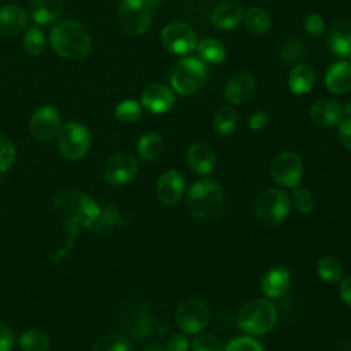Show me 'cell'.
I'll list each match as a JSON object with an SVG mask.
<instances>
[{
    "instance_id": "1",
    "label": "cell",
    "mask_w": 351,
    "mask_h": 351,
    "mask_svg": "<svg viewBox=\"0 0 351 351\" xmlns=\"http://www.w3.org/2000/svg\"><path fill=\"white\" fill-rule=\"evenodd\" d=\"M186 208L189 214L203 222H213L221 218L225 208L222 188L213 180H197L186 193Z\"/></svg>"
},
{
    "instance_id": "2",
    "label": "cell",
    "mask_w": 351,
    "mask_h": 351,
    "mask_svg": "<svg viewBox=\"0 0 351 351\" xmlns=\"http://www.w3.org/2000/svg\"><path fill=\"white\" fill-rule=\"evenodd\" d=\"M49 41L59 56L70 60L84 59L92 45L89 30L82 23L70 19L60 21L52 27Z\"/></svg>"
},
{
    "instance_id": "3",
    "label": "cell",
    "mask_w": 351,
    "mask_h": 351,
    "mask_svg": "<svg viewBox=\"0 0 351 351\" xmlns=\"http://www.w3.org/2000/svg\"><path fill=\"white\" fill-rule=\"evenodd\" d=\"M278 318L277 308L269 299H254L244 303L236 317L239 328L254 336H261L273 329Z\"/></svg>"
},
{
    "instance_id": "4",
    "label": "cell",
    "mask_w": 351,
    "mask_h": 351,
    "mask_svg": "<svg viewBox=\"0 0 351 351\" xmlns=\"http://www.w3.org/2000/svg\"><path fill=\"white\" fill-rule=\"evenodd\" d=\"M207 78L206 63L199 58L184 56L178 59L169 74L171 88L184 96L199 92Z\"/></svg>"
},
{
    "instance_id": "5",
    "label": "cell",
    "mask_w": 351,
    "mask_h": 351,
    "mask_svg": "<svg viewBox=\"0 0 351 351\" xmlns=\"http://www.w3.org/2000/svg\"><path fill=\"white\" fill-rule=\"evenodd\" d=\"M289 208V195L281 188L271 186L258 195L254 206V214L261 225L273 228L287 218Z\"/></svg>"
},
{
    "instance_id": "6",
    "label": "cell",
    "mask_w": 351,
    "mask_h": 351,
    "mask_svg": "<svg viewBox=\"0 0 351 351\" xmlns=\"http://www.w3.org/2000/svg\"><path fill=\"white\" fill-rule=\"evenodd\" d=\"M163 0H121L118 21L121 27L130 36L143 34L151 25L155 10Z\"/></svg>"
},
{
    "instance_id": "7",
    "label": "cell",
    "mask_w": 351,
    "mask_h": 351,
    "mask_svg": "<svg viewBox=\"0 0 351 351\" xmlns=\"http://www.w3.org/2000/svg\"><path fill=\"white\" fill-rule=\"evenodd\" d=\"M89 130L80 122H67L58 136V147L60 154L69 160L81 159L89 149Z\"/></svg>"
},
{
    "instance_id": "8",
    "label": "cell",
    "mask_w": 351,
    "mask_h": 351,
    "mask_svg": "<svg viewBox=\"0 0 351 351\" xmlns=\"http://www.w3.org/2000/svg\"><path fill=\"white\" fill-rule=\"evenodd\" d=\"M208 321L210 308L197 298H188L182 300L176 310V322L184 333H200L207 326Z\"/></svg>"
},
{
    "instance_id": "9",
    "label": "cell",
    "mask_w": 351,
    "mask_h": 351,
    "mask_svg": "<svg viewBox=\"0 0 351 351\" xmlns=\"http://www.w3.org/2000/svg\"><path fill=\"white\" fill-rule=\"evenodd\" d=\"M270 174L276 184L284 188H295L303 176L300 156L292 151H284L274 156L270 165Z\"/></svg>"
},
{
    "instance_id": "10",
    "label": "cell",
    "mask_w": 351,
    "mask_h": 351,
    "mask_svg": "<svg viewBox=\"0 0 351 351\" xmlns=\"http://www.w3.org/2000/svg\"><path fill=\"white\" fill-rule=\"evenodd\" d=\"M121 326L133 339L147 337L152 330V315L149 307L143 302L130 303L121 315Z\"/></svg>"
},
{
    "instance_id": "11",
    "label": "cell",
    "mask_w": 351,
    "mask_h": 351,
    "mask_svg": "<svg viewBox=\"0 0 351 351\" xmlns=\"http://www.w3.org/2000/svg\"><path fill=\"white\" fill-rule=\"evenodd\" d=\"M163 47L174 55H186L196 47V34L191 26L182 22L166 25L160 34Z\"/></svg>"
},
{
    "instance_id": "12",
    "label": "cell",
    "mask_w": 351,
    "mask_h": 351,
    "mask_svg": "<svg viewBox=\"0 0 351 351\" xmlns=\"http://www.w3.org/2000/svg\"><path fill=\"white\" fill-rule=\"evenodd\" d=\"M137 171V160L129 152H119L107 159L103 167L104 180L111 185L129 182Z\"/></svg>"
},
{
    "instance_id": "13",
    "label": "cell",
    "mask_w": 351,
    "mask_h": 351,
    "mask_svg": "<svg viewBox=\"0 0 351 351\" xmlns=\"http://www.w3.org/2000/svg\"><path fill=\"white\" fill-rule=\"evenodd\" d=\"M29 128L38 140H51L60 129V114L52 106L38 107L30 117Z\"/></svg>"
},
{
    "instance_id": "14",
    "label": "cell",
    "mask_w": 351,
    "mask_h": 351,
    "mask_svg": "<svg viewBox=\"0 0 351 351\" xmlns=\"http://www.w3.org/2000/svg\"><path fill=\"white\" fill-rule=\"evenodd\" d=\"M184 189H185L184 176L174 169H170L162 173L155 185L156 197L165 206H173L178 203L184 195Z\"/></svg>"
},
{
    "instance_id": "15",
    "label": "cell",
    "mask_w": 351,
    "mask_h": 351,
    "mask_svg": "<svg viewBox=\"0 0 351 351\" xmlns=\"http://www.w3.org/2000/svg\"><path fill=\"white\" fill-rule=\"evenodd\" d=\"M141 104L152 114H165L173 107L174 95L166 85L151 84L143 90Z\"/></svg>"
},
{
    "instance_id": "16",
    "label": "cell",
    "mask_w": 351,
    "mask_h": 351,
    "mask_svg": "<svg viewBox=\"0 0 351 351\" xmlns=\"http://www.w3.org/2000/svg\"><path fill=\"white\" fill-rule=\"evenodd\" d=\"M343 107L330 99H318L310 107L311 121L321 128H333L343 119Z\"/></svg>"
},
{
    "instance_id": "17",
    "label": "cell",
    "mask_w": 351,
    "mask_h": 351,
    "mask_svg": "<svg viewBox=\"0 0 351 351\" xmlns=\"http://www.w3.org/2000/svg\"><path fill=\"white\" fill-rule=\"evenodd\" d=\"M328 44L336 56L351 62V19H339L332 25Z\"/></svg>"
},
{
    "instance_id": "18",
    "label": "cell",
    "mask_w": 351,
    "mask_h": 351,
    "mask_svg": "<svg viewBox=\"0 0 351 351\" xmlns=\"http://www.w3.org/2000/svg\"><path fill=\"white\" fill-rule=\"evenodd\" d=\"M255 90V78L250 73L233 75L223 86V96L232 104H243Z\"/></svg>"
},
{
    "instance_id": "19",
    "label": "cell",
    "mask_w": 351,
    "mask_h": 351,
    "mask_svg": "<svg viewBox=\"0 0 351 351\" xmlns=\"http://www.w3.org/2000/svg\"><path fill=\"white\" fill-rule=\"evenodd\" d=\"M291 287V273L287 267H273L261 280V289L270 299L282 298Z\"/></svg>"
},
{
    "instance_id": "20",
    "label": "cell",
    "mask_w": 351,
    "mask_h": 351,
    "mask_svg": "<svg viewBox=\"0 0 351 351\" xmlns=\"http://www.w3.org/2000/svg\"><path fill=\"white\" fill-rule=\"evenodd\" d=\"M325 85L335 95H344L351 90V63L339 60L329 66L325 74Z\"/></svg>"
},
{
    "instance_id": "21",
    "label": "cell",
    "mask_w": 351,
    "mask_h": 351,
    "mask_svg": "<svg viewBox=\"0 0 351 351\" xmlns=\"http://www.w3.org/2000/svg\"><path fill=\"white\" fill-rule=\"evenodd\" d=\"M243 19V8L236 1H222L210 14V22L222 30L236 27Z\"/></svg>"
},
{
    "instance_id": "22",
    "label": "cell",
    "mask_w": 351,
    "mask_h": 351,
    "mask_svg": "<svg viewBox=\"0 0 351 351\" xmlns=\"http://www.w3.org/2000/svg\"><path fill=\"white\" fill-rule=\"evenodd\" d=\"M26 11L19 5H4L0 8V34L16 36L27 26Z\"/></svg>"
},
{
    "instance_id": "23",
    "label": "cell",
    "mask_w": 351,
    "mask_h": 351,
    "mask_svg": "<svg viewBox=\"0 0 351 351\" xmlns=\"http://www.w3.org/2000/svg\"><path fill=\"white\" fill-rule=\"evenodd\" d=\"M186 163L195 173L208 174L215 166V155L208 145L195 143L186 151Z\"/></svg>"
},
{
    "instance_id": "24",
    "label": "cell",
    "mask_w": 351,
    "mask_h": 351,
    "mask_svg": "<svg viewBox=\"0 0 351 351\" xmlns=\"http://www.w3.org/2000/svg\"><path fill=\"white\" fill-rule=\"evenodd\" d=\"M63 0H30L29 11L33 21L38 25H49L60 16Z\"/></svg>"
},
{
    "instance_id": "25",
    "label": "cell",
    "mask_w": 351,
    "mask_h": 351,
    "mask_svg": "<svg viewBox=\"0 0 351 351\" xmlns=\"http://www.w3.org/2000/svg\"><path fill=\"white\" fill-rule=\"evenodd\" d=\"M314 84V71L306 63L296 64L288 75L289 90L295 95H306L310 92Z\"/></svg>"
},
{
    "instance_id": "26",
    "label": "cell",
    "mask_w": 351,
    "mask_h": 351,
    "mask_svg": "<svg viewBox=\"0 0 351 351\" xmlns=\"http://www.w3.org/2000/svg\"><path fill=\"white\" fill-rule=\"evenodd\" d=\"M165 143L159 133L148 132L137 141V154L143 160H154L163 152Z\"/></svg>"
},
{
    "instance_id": "27",
    "label": "cell",
    "mask_w": 351,
    "mask_h": 351,
    "mask_svg": "<svg viewBox=\"0 0 351 351\" xmlns=\"http://www.w3.org/2000/svg\"><path fill=\"white\" fill-rule=\"evenodd\" d=\"M197 55L199 59L207 64H218L225 59L226 51L219 40L207 37L197 44Z\"/></svg>"
},
{
    "instance_id": "28",
    "label": "cell",
    "mask_w": 351,
    "mask_h": 351,
    "mask_svg": "<svg viewBox=\"0 0 351 351\" xmlns=\"http://www.w3.org/2000/svg\"><path fill=\"white\" fill-rule=\"evenodd\" d=\"M245 27L254 34H263L270 29L271 19L262 7H251L244 15Z\"/></svg>"
},
{
    "instance_id": "29",
    "label": "cell",
    "mask_w": 351,
    "mask_h": 351,
    "mask_svg": "<svg viewBox=\"0 0 351 351\" xmlns=\"http://www.w3.org/2000/svg\"><path fill=\"white\" fill-rule=\"evenodd\" d=\"M236 123H237V112L230 106H222L214 114L213 126L219 136L230 134L234 130Z\"/></svg>"
},
{
    "instance_id": "30",
    "label": "cell",
    "mask_w": 351,
    "mask_h": 351,
    "mask_svg": "<svg viewBox=\"0 0 351 351\" xmlns=\"http://www.w3.org/2000/svg\"><path fill=\"white\" fill-rule=\"evenodd\" d=\"M317 273L325 282H337L343 277V266L333 256H324L317 263Z\"/></svg>"
},
{
    "instance_id": "31",
    "label": "cell",
    "mask_w": 351,
    "mask_h": 351,
    "mask_svg": "<svg viewBox=\"0 0 351 351\" xmlns=\"http://www.w3.org/2000/svg\"><path fill=\"white\" fill-rule=\"evenodd\" d=\"M19 346L23 351H47L49 347V339L44 332L32 329L19 336Z\"/></svg>"
},
{
    "instance_id": "32",
    "label": "cell",
    "mask_w": 351,
    "mask_h": 351,
    "mask_svg": "<svg viewBox=\"0 0 351 351\" xmlns=\"http://www.w3.org/2000/svg\"><path fill=\"white\" fill-rule=\"evenodd\" d=\"M45 48V37L40 27L32 26L23 36V49L32 56L40 55Z\"/></svg>"
},
{
    "instance_id": "33",
    "label": "cell",
    "mask_w": 351,
    "mask_h": 351,
    "mask_svg": "<svg viewBox=\"0 0 351 351\" xmlns=\"http://www.w3.org/2000/svg\"><path fill=\"white\" fill-rule=\"evenodd\" d=\"M92 351H132V347L122 336L104 335L95 341Z\"/></svg>"
},
{
    "instance_id": "34",
    "label": "cell",
    "mask_w": 351,
    "mask_h": 351,
    "mask_svg": "<svg viewBox=\"0 0 351 351\" xmlns=\"http://www.w3.org/2000/svg\"><path fill=\"white\" fill-rule=\"evenodd\" d=\"M141 117V104L136 100L128 99L115 107V118L122 123L136 122Z\"/></svg>"
},
{
    "instance_id": "35",
    "label": "cell",
    "mask_w": 351,
    "mask_h": 351,
    "mask_svg": "<svg viewBox=\"0 0 351 351\" xmlns=\"http://www.w3.org/2000/svg\"><path fill=\"white\" fill-rule=\"evenodd\" d=\"M304 53V44L296 37L287 38L280 47V58L285 62H295Z\"/></svg>"
},
{
    "instance_id": "36",
    "label": "cell",
    "mask_w": 351,
    "mask_h": 351,
    "mask_svg": "<svg viewBox=\"0 0 351 351\" xmlns=\"http://www.w3.org/2000/svg\"><path fill=\"white\" fill-rule=\"evenodd\" d=\"M293 206L303 214H308L314 208V195L304 186H295L292 192Z\"/></svg>"
},
{
    "instance_id": "37",
    "label": "cell",
    "mask_w": 351,
    "mask_h": 351,
    "mask_svg": "<svg viewBox=\"0 0 351 351\" xmlns=\"http://www.w3.org/2000/svg\"><path fill=\"white\" fill-rule=\"evenodd\" d=\"M192 351H223V348L215 335L199 333L192 341Z\"/></svg>"
},
{
    "instance_id": "38",
    "label": "cell",
    "mask_w": 351,
    "mask_h": 351,
    "mask_svg": "<svg viewBox=\"0 0 351 351\" xmlns=\"http://www.w3.org/2000/svg\"><path fill=\"white\" fill-rule=\"evenodd\" d=\"M223 351H265V348L258 340L248 336H240L230 340Z\"/></svg>"
},
{
    "instance_id": "39",
    "label": "cell",
    "mask_w": 351,
    "mask_h": 351,
    "mask_svg": "<svg viewBox=\"0 0 351 351\" xmlns=\"http://www.w3.org/2000/svg\"><path fill=\"white\" fill-rule=\"evenodd\" d=\"M14 144L3 134H0V174L7 171L15 160Z\"/></svg>"
},
{
    "instance_id": "40",
    "label": "cell",
    "mask_w": 351,
    "mask_h": 351,
    "mask_svg": "<svg viewBox=\"0 0 351 351\" xmlns=\"http://www.w3.org/2000/svg\"><path fill=\"white\" fill-rule=\"evenodd\" d=\"M324 19L317 12H310L304 18V29L310 36H319L324 32Z\"/></svg>"
},
{
    "instance_id": "41",
    "label": "cell",
    "mask_w": 351,
    "mask_h": 351,
    "mask_svg": "<svg viewBox=\"0 0 351 351\" xmlns=\"http://www.w3.org/2000/svg\"><path fill=\"white\" fill-rule=\"evenodd\" d=\"M189 340L185 333H174L166 343V351H188Z\"/></svg>"
},
{
    "instance_id": "42",
    "label": "cell",
    "mask_w": 351,
    "mask_h": 351,
    "mask_svg": "<svg viewBox=\"0 0 351 351\" xmlns=\"http://www.w3.org/2000/svg\"><path fill=\"white\" fill-rule=\"evenodd\" d=\"M339 138L343 147L351 152V118L341 119L339 123Z\"/></svg>"
},
{
    "instance_id": "43",
    "label": "cell",
    "mask_w": 351,
    "mask_h": 351,
    "mask_svg": "<svg viewBox=\"0 0 351 351\" xmlns=\"http://www.w3.org/2000/svg\"><path fill=\"white\" fill-rule=\"evenodd\" d=\"M14 344L12 330L5 325L0 324V351H10Z\"/></svg>"
},
{
    "instance_id": "44",
    "label": "cell",
    "mask_w": 351,
    "mask_h": 351,
    "mask_svg": "<svg viewBox=\"0 0 351 351\" xmlns=\"http://www.w3.org/2000/svg\"><path fill=\"white\" fill-rule=\"evenodd\" d=\"M267 122H269V118H267L266 112L256 111L250 117L248 126H250L251 130H261L267 125Z\"/></svg>"
},
{
    "instance_id": "45",
    "label": "cell",
    "mask_w": 351,
    "mask_h": 351,
    "mask_svg": "<svg viewBox=\"0 0 351 351\" xmlns=\"http://www.w3.org/2000/svg\"><path fill=\"white\" fill-rule=\"evenodd\" d=\"M340 298L341 300L351 307V277H346L341 280L340 287H339Z\"/></svg>"
},
{
    "instance_id": "46",
    "label": "cell",
    "mask_w": 351,
    "mask_h": 351,
    "mask_svg": "<svg viewBox=\"0 0 351 351\" xmlns=\"http://www.w3.org/2000/svg\"><path fill=\"white\" fill-rule=\"evenodd\" d=\"M337 351H351V336L344 339L340 344H339V348Z\"/></svg>"
},
{
    "instance_id": "47",
    "label": "cell",
    "mask_w": 351,
    "mask_h": 351,
    "mask_svg": "<svg viewBox=\"0 0 351 351\" xmlns=\"http://www.w3.org/2000/svg\"><path fill=\"white\" fill-rule=\"evenodd\" d=\"M145 351H165V350L162 348V346H160V344H158V343H152V344H149V346L145 348Z\"/></svg>"
},
{
    "instance_id": "48",
    "label": "cell",
    "mask_w": 351,
    "mask_h": 351,
    "mask_svg": "<svg viewBox=\"0 0 351 351\" xmlns=\"http://www.w3.org/2000/svg\"><path fill=\"white\" fill-rule=\"evenodd\" d=\"M343 111L351 118V99L344 104V107H343Z\"/></svg>"
}]
</instances>
